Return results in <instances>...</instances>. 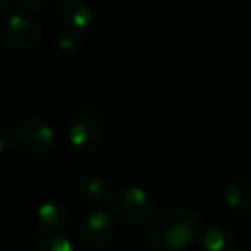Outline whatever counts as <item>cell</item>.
<instances>
[{
  "label": "cell",
  "mask_w": 251,
  "mask_h": 251,
  "mask_svg": "<svg viewBox=\"0 0 251 251\" xmlns=\"http://www.w3.org/2000/svg\"><path fill=\"white\" fill-rule=\"evenodd\" d=\"M198 234V220L189 210L169 208L160 212L148 227V241L157 251H182Z\"/></svg>",
  "instance_id": "6da1fadb"
},
{
  "label": "cell",
  "mask_w": 251,
  "mask_h": 251,
  "mask_svg": "<svg viewBox=\"0 0 251 251\" xmlns=\"http://www.w3.org/2000/svg\"><path fill=\"white\" fill-rule=\"evenodd\" d=\"M112 215L126 226H138L153 210V200L147 189L140 186H129L115 195L110 203Z\"/></svg>",
  "instance_id": "7a4b0ae2"
},
{
  "label": "cell",
  "mask_w": 251,
  "mask_h": 251,
  "mask_svg": "<svg viewBox=\"0 0 251 251\" xmlns=\"http://www.w3.org/2000/svg\"><path fill=\"white\" fill-rule=\"evenodd\" d=\"M0 35L11 49L18 52L35 50L42 42V28L26 14H11L0 25Z\"/></svg>",
  "instance_id": "3957f363"
},
{
  "label": "cell",
  "mask_w": 251,
  "mask_h": 251,
  "mask_svg": "<svg viewBox=\"0 0 251 251\" xmlns=\"http://www.w3.org/2000/svg\"><path fill=\"white\" fill-rule=\"evenodd\" d=\"M14 140L28 153L45 155L55 143V133L42 119L26 117L16 127Z\"/></svg>",
  "instance_id": "277c9868"
},
{
  "label": "cell",
  "mask_w": 251,
  "mask_h": 251,
  "mask_svg": "<svg viewBox=\"0 0 251 251\" xmlns=\"http://www.w3.org/2000/svg\"><path fill=\"white\" fill-rule=\"evenodd\" d=\"M101 127L97 121L84 115H76L67 129V143L76 153L90 155L101 145Z\"/></svg>",
  "instance_id": "5b68a950"
},
{
  "label": "cell",
  "mask_w": 251,
  "mask_h": 251,
  "mask_svg": "<svg viewBox=\"0 0 251 251\" xmlns=\"http://www.w3.org/2000/svg\"><path fill=\"white\" fill-rule=\"evenodd\" d=\"M81 239L91 248H100L110 241L114 234V222L112 217L103 210H93L83 219L79 227Z\"/></svg>",
  "instance_id": "8992f818"
},
{
  "label": "cell",
  "mask_w": 251,
  "mask_h": 251,
  "mask_svg": "<svg viewBox=\"0 0 251 251\" xmlns=\"http://www.w3.org/2000/svg\"><path fill=\"white\" fill-rule=\"evenodd\" d=\"M59 18L69 31L84 33L93 25V9L86 0H64L59 7Z\"/></svg>",
  "instance_id": "52a82bcc"
},
{
  "label": "cell",
  "mask_w": 251,
  "mask_h": 251,
  "mask_svg": "<svg viewBox=\"0 0 251 251\" xmlns=\"http://www.w3.org/2000/svg\"><path fill=\"white\" fill-rule=\"evenodd\" d=\"M226 205L229 206L230 212L236 215H246L251 212V182L244 179H236L229 182L224 193Z\"/></svg>",
  "instance_id": "ba28073f"
},
{
  "label": "cell",
  "mask_w": 251,
  "mask_h": 251,
  "mask_svg": "<svg viewBox=\"0 0 251 251\" xmlns=\"http://www.w3.org/2000/svg\"><path fill=\"white\" fill-rule=\"evenodd\" d=\"M79 195L84 201L91 205H101V203L110 201L112 198V188L108 181L101 176L88 174L81 177L79 181Z\"/></svg>",
  "instance_id": "9c48e42d"
},
{
  "label": "cell",
  "mask_w": 251,
  "mask_h": 251,
  "mask_svg": "<svg viewBox=\"0 0 251 251\" xmlns=\"http://www.w3.org/2000/svg\"><path fill=\"white\" fill-rule=\"evenodd\" d=\"M67 219H69V212L59 201H47L38 208V224L47 232H57L66 227Z\"/></svg>",
  "instance_id": "30bf717a"
},
{
  "label": "cell",
  "mask_w": 251,
  "mask_h": 251,
  "mask_svg": "<svg viewBox=\"0 0 251 251\" xmlns=\"http://www.w3.org/2000/svg\"><path fill=\"white\" fill-rule=\"evenodd\" d=\"M200 241H201V248L205 251H227L229 250L230 237L227 234V230H224L222 227L210 226L201 234Z\"/></svg>",
  "instance_id": "8fae6325"
},
{
  "label": "cell",
  "mask_w": 251,
  "mask_h": 251,
  "mask_svg": "<svg viewBox=\"0 0 251 251\" xmlns=\"http://www.w3.org/2000/svg\"><path fill=\"white\" fill-rule=\"evenodd\" d=\"M36 251H74V246L67 237L52 234V236L40 239Z\"/></svg>",
  "instance_id": "7c38bea8"
},
{
  "label": "cell",
  "mask_w": 251,
  "mask_h": 251,
  "mask_svg": "<svg viewBox=\"0 0 251 251\" xmlns=\"http://www.w3.org/2000/svg\"><path fill=\"white\" fill-rule=\"evenodd\" d=\"M57 47L59 50H62L64 53H76L83 47V38H81V33L67 31L62 36H59L57 40Z\"/></svg>",
  "instance_id": "4fadbf2b"
},
{
  "label": "cell",
  "mask_w": 251,
  "mask_h": 251,
  "mask_svg": "<svg viewBox=\"0 0 251 251\" xmlns=\"http://www.w3.org/2000/svg\"><path fill=\"white\" fill-rule=\"evenodd\" d=\"M77 115H84V117H90L93 121L98 122V119L101 117V107L97 101H84L77 108Z\"/></svg>",
  "instance_id": "5bb4252c"
},
{
  "label": "cell",
  "mask_w": 251,
  "mask_h": 251,
  "mask_svg": "<svg viewBox=\"0 0 251 251\" xmlns=\"http://www.w3.org/2000/svg\"><path fill=\"white\" fill-rule=\"evenodd\" d=\"M14 138L12 134H9L7 131H2L0 129V155L7 153L9 150L12 148V143H14Z\"/></svg>",
  "instance_id": "9a60e30c"
},
{
  "label": "cell",
  "mask_w": 251,
  "mask_h": 251,
  "mask_svg": "<svg viewBox=\"0 0 251 251\" xmlns=\"http://www.w3.org/2000/svg\"><path fill=\"white\" fill-rule=\"evenodd\" d=\"M14 2L23 11H36V9L43 7V4H45V0H14Z\"/></svg>",
  "instance_id": "2e32d148"
},
{
  "label": "cell",
  "mask_w": 251,
  "mask_h": 251,
  "mask_svg": "<svg viewBox=\"0 0 251 251\" xmlns=\"http://www.w3.org/2000/svg\"><path fill=\"white\" fill-rule=\"evenodd\" d=\"M9 9V0H0V14H4Z\"/></svg>",
  "instance_id": "e0dca14e"
},
{
  "label": "cell",
  "mask_w": 251,
  "mask_h": 251,
  "mask_svg": "<svg viewBox=\"0 0 251 251\" xmlns=\"http://www.w3.org/2000/svg\"><path fill=\"white\" fill-rule=\"evenodd\" d=\"M227 251H250V250H227Z\"/></svg>",
  "instance_id": "ac0fdd59"
}]
</instances>
